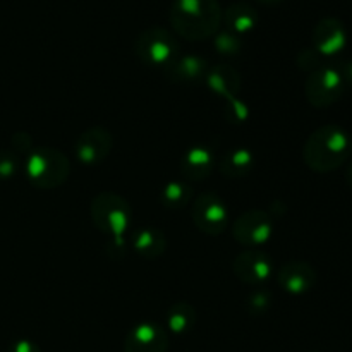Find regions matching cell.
Instances as JSON below:
<instances>
[{"label":"cell","mask_w":352,"mask_h":352,"mask_svg":"<svg viewBox=\"0 0 352 352\" xmlns=\"http://www.w3.org/2000/svg\"><path fill=\"white\" fill-rule=\"evenodd\" d=\"M352 155L349 131L339 124H325L309 134L302 148L306 167L318 174H327L347 164Z\"/></svg>","instance_id":"6da1fadb"},{"label":"cell","mask_w":352,"mask_h":352,"mask_svg":"<svg viewBox=\"0 0 352 352\" xmlns=\"http://www.w3.org/2000/svg\"><path fill=\"white\" fill-rule=\"evenodd\" d=\"M168 17L179 36L199 41L219 33L223 10L219 0H174Z\"/></svg>","instance_id":"7a4b0ae2"},{"label":"cell","mask_w":352,"mask_h":352,"mask_svg":"<svg viewBox=\"0 0 352 352\" xmlns=\"http://www.w3.org/2000/svg\"><path fill=\"white\" fill-rule=\"evenodd\" d=\"M71 174L65 153L55 148H34L24 162V175L38 189H55L64 184Z\"/></svg>","instance_id":"3957f363"},{"label":"cell","mask_w":352,"mask_h":352,"mask_svg":"<svg viewBox=\"0 0 352 352\" xmlns=\"http://www.w3.org/2000/svg\"><path fill=\"white\" fill-rule=\"evenodd\" d=\"M89 213L96 229L112 236L116 241H122L133 220V208L129 201L110 191H103L93 198Z\"/></svg>","instance_id":"277c9868"},{"label":"cell","mask_w":352,"mask_h":352,"mask_svg":"<svg viewBox=\"0 0 352 352\" xmlns=\"http://www.w3.org/2000/svg\"><path fill=\"white\" fill-rule=\"evenodd\" d=\"M136 57L148 67L165 69L179 55V43L174 34L160 26L141 31L134 41Z\"/></svg>","instance_id":"5b68a950"},{"label":"cell","mask_w":352,"mask_h":352,"mask_svg":"<svg viewBox=\"0 0 352 352\" xmlns=\"http://www.w3.org/2000/svg\"><path fill=\"white\" fill-rule=\"evenodd\" d=\"M347 86L340 67L325 65L309 72L305 82V95L309 105L315 109H327L339 102L346 93Z\"/></svg>","instance_id":"8992f818"},{"label":"cell","mask_w":352,"mask_h":352,"mask_svg":"<svg viewBox=\"0 0 352 352\" xmlns=\"http://www.w3.org/2000/svg\"><path fill=\"white\" fill-rule=\"evenodd\" d=\"M191 217L196 229L208 236L222 234L230 222L229 208L215 192L199 195L191 205Z\"/></svg>","instance_id":"52a82bcc"},{"label":"cell","mask_w":352,"mask_h":352,"mask_svg":"<svg viewBox=\"0 0 352 352\" xmlns=\"http://www.w3.org/2000/svg\"><path fill=\"white\" fill-rule=\"evenodd\" d=\"M232 236L243 246H263L274 236V220L263 210H248L232 222Z\"/></svg>","instance_id":"ba28073f"},{"label":"cell","mask_w":352,"mask_h":352,"mask_svg":"<svg viewBox=\"0 0 352 352\" xmlns=\"http://www.w3.org/2000/svg\"><path fill=\"white\" fill-rule=\"evenodd\" d=\"M232 272L237 280L248 285H260L274 274V263L268 254L256 248L243 251L232 261Z\"/></svg>","instance_id":"9c48e42d"},{"label":"cell","mask_w":352,"mask_h":352,"mask_svg":"<svg viewBox=\"0 0 352 352\" xmlns=\"http://www.w3.org/2000/svg\"><path fill=\"white\" fill-rule=\"evenodd\" d=\"M113 148V136L105 127H89L78 138L74 144L76 158L86 167L100 165Z\"/></svg>","instance_id":"30bf717a"},{"label":"cell","mask_w":352,"mask_h":352,"mask_svg":"<svg viewBox=\"0 0 352 352\" xmlns=\"http://www.w3.org/2000/svg\"><path fill=\"white\" fill-rule=\"evenodd\" d=\"M347 30L337 17H323L313 28V48L322 57H336L347 47Z\"/></svg>","instance_id":"8fae6325"},{"label":"cell","mask_w":352,"mask_h":352,"mask_svg":"<svg viewBox=\"0 0 352 352\" xmlns=\"http://www.w3.org/2000/svg\"><path fill=\"white\" fill-rule=\"evenodd\" d=\"M170 346L167 330L151 322L140 323L127 333L124 352H167Z\"/></svg>","instance_id":"7c38bea8"},{"label":"cell","mask_w":352,"mask_h":352,"mask_svg":"<svg viewBox=\"0 0 352 352\" xmlns=\"http://www.w3.org/2000/svg\"><path fill=\"white\" fill-rule=\"evenodd\" d=\"M318 275L311 263L302 260H291L278 270V284L285 292L292 296H301L311 291L316 285Z\"/></svg>","instance_id":"4fadbf2b"},{"label":"cell","mask_w":352,"mask_h":352,"mask_svg":"<svg viewBox=\"0 0 352 352\" xmlns=\"http://www.w3.org/2000/svg\"><path fill=\"white\" fill-rule=\"evenodd\" d=\"M210 65L206 58L199 55H177L168 67L164 69L165 76L177 85H201L205 82Z\"/></svg>","instance_id":"5bb4252c"},{"label":"cell","mask_w":352,"mask_h":352,"mask_svg":"<svg viewBox=\"0 0 352 352\" xmlns=\"http://www.w3.org/2000/svg\"><path fill=\"white\" fill-rule=\"evenodd\" d=\"M217 167V158L215 153L210 150L205 144H198V146L189 148L182 157L181 165V174L186 181H203L208 177Z\"/></svg>","instance_id":"9a60e30c"},{"label":"cell","mask_w":352,"mask_h":352,"mask_svg":"<svg viewBox=\"0 0 352 352\" xmlns=\"http://www.w3.org/2000/svg\"><path fill=\"white\" fill-rule=\"evenodd\" d=\"M205 85L215 95L223 96L226 100L236 98L241 91V76L234 67L227 64L213 65L208 69L205 78Z\"/></svg>","instance_id":"2e32d148"},{"label":"cell","mask_w":352,"mask_h":352,"mask_svg":"<svg viewBox=\"0 0 352 352\" xmlns=\"http://www.w3.org/2000/svg\"><path fill=\"white\" fill-rule=\"evenodd\" d=\"M222 21L226 23L227 30L236 34H246L258 26L260 14L251 3L234 2L223 10Z\"/></svg>","instance_id":"e0dca14e"},{"label":"cell","mask_w":352,"mask_h":352,"mask_svg":"<svg viewBox=\"0 0 352 352\" xmlns=\"http://www.w3.org/2000/svg\"><path fill=\"white\" fill-rule=\"evenodd\" d=\"M254 167V153L250 148H232L226 151L219 162V170L223 177L241 179L246 177Z\"/></svg>","instance_id":"ac0fdd59"},{"label":"cell","mask_w":352,"mask_h":352,"mask_svg":"<svg viewBox=\"0 0 352 352\" xmlns=\"http://www.w3.org/2000/svg\"><path fill=\"white\" fill-rule=\"evenodd\" d=\"M133 246L144 260H157L167 250V237L160 229L144 227L138 229L133 236Z\"/></svg>","instance_id":"d6986e66"},{"label":"cell","mask_w":352,"mask_h":352,"mask_svg":"<svg viewBox=\"0 0 352 352\" xmlns=\"http://www.w3.org/2000/svg\"><path fill=\"white\" fill-rule=\"evenodd\" d=\"M196 309L195 306L189 305L186 301H179L170 306L165 316V325L175 336H184V333L191 332L196 325Z\"/></svg>","instance_id":"ffe728a7"},{"label":"cell","mask_w":352,"mask_h":352,"mask_svg":"<svg viewBox=\"0 0 352 352\" xmlns=\"http://www.w3.org/2000/svg\"><path fill=\"white\" fill-rule=\"evenodd\" d=\"M160 201L168 210H182L192 201V188L186 181H170L162 188Z\"/></svg>","instance_id":"44dd1931"},{"label":"cell","mask_w":352,"mask_h":352,"mask_svg":"<svg viewBox=\"0 0 352 352\" xmlns=\"http://www.w3.org/2000/svg\"><path fill=\"white\" fill-rule=\"evenodd\" d=\"M213 45H215V50L223 57L237 55L243 48V41H241L239 34L232 33L229 30H219V33L213 36Z\"/></svg>","instance_id":"7402d4cb"},{"label":"cell","mask_w":352,"mask_h":352,"mask_svg":"<svg viewBox=\"0 0 352 352\" xmlns=\"http://www.w3.org/2000/svg\"><path fill=\"white\" fill-rule=\"evenodd\" d=\"M19 170V157L12 150H0V181H9Z\"/></svg>","instance_id":"603a6c76"},{"label":"cell","mask_w":352,"mask_h":352,"mask_svg":"<svg viewBox=\"0 0 352 352\" xmlns=\"http://www.w3.org/2000/svg\"><path fill=\"white\" fill-rule=\"evenodd\" d=\"M248 116H250V109L244 102H241L239 98H230L227 100V109H226V119L229 122L234 124H241L246 122Z\"/></svg>","instance_id":"cb8c5ba5"},{"label":"cell","mask_w":352,"mask_h":352,"mask_svg":"<svg viewBox=\"0 0 352 352\" xmlns=\"http://www.w3.org/2000/svg\"><path fill=\"white\" fill-rule=\"evenodd\" d=\"M298 65L301 67V71L313 72L315 69L322 67V55L315 50V48H305V50L299 52L298 55Z\"/></svg>","instance_id":"d4e9b609"},{"label":"cell","mask_w":352,"mask_h":352,"mask_svg":"<svg viewBox=\"0 0 352 352\" xmlns=\"http://www.w3.org/2000/svg\"><path fill=\"white\" fill-rule=\"evenodd\" d=\"M270 294L265 291H256L250 296L248 299V309H250L253 315H261L263 311H267L268 306H270Z\"/></svg>","instance_id":"484cf974"},{"label":"cell","mask_w":352,"mask_h":352,"mask_svg":"<svg viewBox=\"0 0 352 352\" xmlns=\"http://www.w3.org/2000/svg\"><path fill=\"white\" fill-rule=\"evenodd\" d=\"M10 144H12L14 153H23L24 151L28 155L31 151V148H33V141H31V138L26 133L14 134Z\"/></svg>","instance_id":"4316f807"},{"label":"cell","mask_w":352,"mask_h":352,"mask_svg":"<svg viewBox=\"0 0 352 352\" xmlns=\"http://www.w3.org/2000/svg\"><path fill=\"white\" fill-rule=\"evenodd\" d=\"M7 352H41L40 346L34 344L33 340H28V339H21L16 340L9 346V351Z\"/></svg>","instance_id":"83f0119b"},{"label":"cell","mask_w":352,"mask_h":352,"mask_svg":"<svg viewBox=\"0 0 352 352\" xmlns=\"http://www.w3.org/2000/svg\"><path fill=\"white\" fill-rule=\"evenodd\" d=\"M340 72H342V78L346 81L347 88H352V58L340 67Z\"/></svg>","instance_id":"f1b7e54d"},{"label":"cell","mask_w":352,"mask_h":352,"mask_svg":"<svg viewBox=\"0 0 352 352\" xmlns=\"http://www.w3.org/2000/svg\"><path fill=\"white\" fill-rule=\"evenodd\" d=\"M346 182H347V186L352 189V160L347 164V168H346Z\"/></svg>","instance_id":"f546056e"},{"label":"cell","mask_w":352,"mask_h":352,"mask_svg":"<svg viewBox=\"0 0 352 352\" xmlns=\"http://www.w3.org/2000/svg\"><path fill=\"white\" fill-rule=\"evenodd\" d=\"M256 2L267 3V6H275V3H280V2H284V0H256Z\"/></svg>","instance_id":"4dcf8cb0"},{"label":"cell","mask_w":352,"mask_h":352,"mask_svg":"<svg viewBox=\"0 0 352 352\" xmlns=\"http://www.w3.org/2000/svg\"><path fill=\"white\" fill-rule=\"evenodd\" d=\"M311 352H318V351H311Z\"/></svg>","instance_id":"1f68e13d"}]
</instances>
